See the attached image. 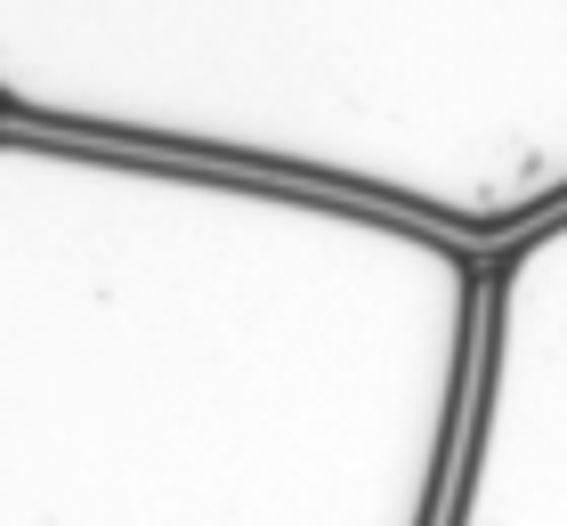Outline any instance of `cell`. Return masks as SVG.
Wrapping results in <instances>:
<instances>
[{"label":"cell","mask_w":567,"mask_h":526,"mask_svg":"<svg viewBox=\"0 0 567 526\" xmlns=\"http://www.w3.org/2000/svg\"><path fill=\"white\" fill-rule=\"evenodd\" d=\"M17 130L324 187L495 251L567 210V0H0Z\"/></svg>","instance_id":"2"},{"label":"cell","mask_w":567,"mask_h":526,"mask_svg":"<svg viewBox=\"0 0 567 526\" xmlns=\"http://www.w3.org/2000/svg\"><path fill=\"white\" fill-rule=\"evenodd\" d=\"M446 526H567V210L486 251Z\"/></svg>","instance_id":"3"},{"label":"cell","mask_w":567,"mask_h":526,"mask_svg":"<svg viewBox=\"0 0 567 526\" xmlns=\"http://www.w3.org/2000/svg\"><path fill=\"white\" fill-rule=\"evenodd\" d=\"M486 251L178 154L0 146V526H446Z\"/></svg>","instance_id":"1"}]
</instances>
